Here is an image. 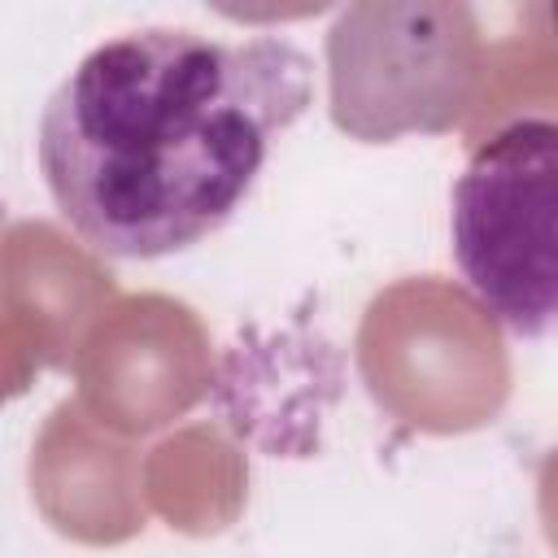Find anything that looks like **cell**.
Masks as SVG:
<instances>
[{
	"mask_svg": "<svg viewBox=\"0 0 558 558\" xmlns=\"http://www.w3.org/2000/svg\"><path fill=\"white\" fill-rule=\"evenodd\" d=\"M545 17H549V26H554V35H558V4H549V9H545Z\"/></svg>",
	"mask_w": 558,
	"mask_h": 558,
	"instance_id": "obj_3",
	"label": "cell"
},
{
	"mask_svg": "<svg viewBox=\"0 0 558 558\" xmlns=\"http://www.w3.org/2000/svg\"><path fill=\"white\" fill-rule=\"evenodd\" d=\"M310 96L314 61L292 39L126 31L48 96L39 174L57 214L105 257H170L231 222Z\"/></svg>",
	"mask_w": 558,
	"mask_h": 558,
	"instance_id": "obj_1",
	"label": "cell"
},
{
	"mask_svg": "<svg viewBox=\"0 0 558 558\" xmlns=\"http://www.w3.org/2000/svg\"><path fill=\"white\" fill-rule=\"evenodd\" d=\"M453 262L514 336L558 331V118L523 113L466 157L449 196Z\"/></svg>",
	"mask_w": 558,
	"mask_h": 558,
	"instance_id": "obj_2",
	"label": "cell"
}]
</instances>
